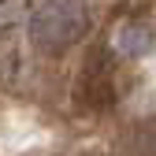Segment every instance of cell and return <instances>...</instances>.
Here are the masks:
<instances>
[{"label": "cell", "mask_w": 156, "mask_h": 156, "mask_svg": "<svg viewBox=\"0 0 156 156\" xmlns=\"http://www.w3.org/2000/svg\"><path fill=\"white\" fill-rule=\"evenodd\" d=\"M115 48H119L123 56H149L152 45H156V30L152 23H141V19H130V23H123L119 30H115Z\"/></svg>", "instance_id": "2"}, {"label": "cell", "mask_w": 156, "mask_h": 156, "mask_svg": "<svg viewBox=\"0 0 156 156\" xmlns=\"http://www.w3.org/2000/svg\"><path fill=\"white\" fill-rule=\"evenodd\" d=\"M89 30V0H37L30 37L41 52H63Z\"/></svg>", "instance_id": "1"}]
</instances>
